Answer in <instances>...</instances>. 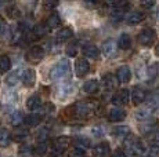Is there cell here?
I'll return each instance as SVG.
<instances>
[{
	"instance_id": "cell-1",
	"label": "cell",
	"mask_w": 159,
	"mask_h": 157,
	"mask_svg": "<svg viewBox=\"0 0 159 157\" xmlns=\"http://www.w3.org/2000/svg\"><path fill=\"white\" fill-rule=\"evenodd\" d=\"M97 108V104L91 101H79L71 108L72 116L76 119H89L94 114Z\"/></svg>"
},
{
	"instance_id": "cell-2",
	"label": "cell",
	"mask_w": 159,
	"mask_h": 157,
	"mask_svg": "<svg viewBox=\"0 0 159 157\" xmlns=\"http://www.w3.org/2000/svg\"><path fill=\"white\" fill-rule=\"evenodd\" d=\"M72 70H71V63L66 59H62L58 63L51 68L50 70V78L54 81H58V80H64V78H68L71 76Z\"/></svg>"
},
{
	"instance_id": "cell-3",
	"label": "cell",
	"mask_w": 159,
	"mask_h": 157,
	"mask_svg": "<svg viewBox=\"0 0 159 157\" xmlns=\"http://www.w3.org/2000/svg\"><path fill=\"white\" fill-rule=\"evenodd\" d=\"M126 139H125V147L127 149V152L130 153L131 156H141L144 153V145L143 142L139 139L134 135H126Z\"/></svg>"
},
{
	"instance_id": "cell-4",
	"label": "cell",
	"mask_w": 159,
	"mask_h": 157,
	"mask_svg": "<svg viewBox=\"0 0 159 157\" xmlns=\"http://www.w3.org/2000/svg\"><path fill=\"white\" fill-rule=\"evenodd\" d=\"M137 40H139V43L141 44V46H151V44H154V41L157 40V32L151 28H147L139 33Z\"/></svg>"
},
{
	"instance_id": "cell-5",
	"label": "cell",
	"mask_w": 159,
	"mask_h": 157,
	"mask_svg": "<svg viewBox=\"0 0 159 157\" xmlns=\"http://www.w3.org/2000/svg\"><path fill=\"white\" fill-rule=\"evenodd\" d=\"M25 58H26V61L30 62V63H39L42 59L44 58V50H43V47H40V46L30 47L29 50H28V53H26Z\"/></svg>"
},
{
	"instance_id": "cell-6",
	"label": "cell",
	"mask_w": 159,
	"mask_h": 157,
	"mask_svg": "<svg viewBox=\"0 0 159 157\" xmlns=\"http://www.w3.org/2000/svg\"><path fill=\"white\" fill-rule=\"evenodd\" d=\"M69 145H71V138L62 135V137H58L53 141V150L54 153H61L62 155V152H65L68 149Z\"/></svg>"
},
{
	"instance_id": "cell-7",
	"label": "cell",
	"mask_w": 159,
	"mask_h": 157,
	"mask_svg": "<svg viewBox=\"0 0 159 157\" xmlns=\"http://www.w3.org/2000/svg\"><path fill=\"white\" fill-rule=\"evenodd\" d=\"M125 119H126V110L122 109L120 106H115L108 112V120L112 123L123 121Z\"/></svg>"
},
{
	"instance_id": "cell-8",
	"label": "cell",
	"mask_w": 159,
	"mask_h": 157,
	"mask_svg": "<svg viewBox=\"0 0 159 157\" xmlns=\"http://www.w3.org/2000/svg\"><path fill=\"white\" fill-rule=\"evenodd\" d=\"M90 72V65L84 58H79L76 59L75 63V73L78 77H84L86 74Z\"/></svg>"
},
{
	"instance_id": "cell-9",
	"label": "cell",
	"mask_w": 159,
	"mask_h": 157,
	"mask_svg": "<svg viewBox=\"0 0 159 157\" xmlns=\"http://www.w3.org/2000/svg\"><path fill=\"white\" fill-rule=\"evenodd\" d=\"M102 54L107 57V58H112V57L116 54V50H118V44L114 39H108L107 41L102 43Z\"/></svg>"
},
{
	"instance_id": "cell-10",
	"label": "cell",
	"mask_w": 159,
	"mask_h": 157,
	"mask_svg": "<svg viewBox=\"0 0 159 157\" xmlns=\"http://www.w3.org/2000/svg\"><path fill=\"white\" fill-rule=\"evenodd\" d=\"M131 101L136 106L141 105L143 102L147 101V91L144 88H140V87H134L133 91H131Z\"/></svg>"
},
{
	"instance_id": "cell-11",
	"label": "cell",
	"mask_w": 159,
	"mask_h": 157,
	"mask_svg": "<svg viewBox=\"0 0 159 157\" xmlns=\"http://www.w3.org/2000/svg\"><path fill=\"white\" fill-rule=\"evenodd\" d=\"M21 80H22L25 87H33L36 83V73L33 69H25L21 74Z\"/></svg>"
},
{
	"instance_id": "cell-12",
	"label": "cell",
	"mask_w": 159,
	"mask_h": 157,
	"mask_svg": "<svg viewBox=\"0 0 159 157\" xmlns=\"http://www.w3.org/2000/svg\"><path fill=\"white\" fill-rule=\"evenodd\" d=\"M116 78H118L119 83H129L131 78V72L129 66L126 65L119 66L118 70H116Z\"/></svg>"
},
{
	"instance_id": "cell-13",
	"label": "cell",
	"mask_w": 159,
	"mask_h": 157,
	"mask_svg": "<svg viewBox=\"0 0 159 157\" xmlns=\"http://www.w3.org/2000/svg\"><path fill=\"white\" fill-rule=\"evenodd\" d=\"M129 94L130 92L125 88L119 90V91L112 96V102H114V105H118V106H123V105H126L127 102H129Z\"/></svg>"
},
{
	"instance_id": "cell-14",
	"label": "cell",
	"mask_w": 159,
	"mask_h": 157,
	"mask_svg": "<svg viewBox=\"0 0 159 157\" xmlns=\"http://www.w3.org/2000/svg\"><path fill=\"white\" fill-rule=\"evenodd\" d=\"M125 19L129 25H136V23H140L141 21L145 19V14L141 11H130L125 15Z\"/></svg>"
},
{
	"instance_id": "cell-15",
	"label": "cell",
	"mask_w": 159,
	"mask_h": 157,
	"mask_svg": "<svg viewBox=\"0 0 159 157\" xmlns=\"http://www.w3.org/2000/svg\"><path fill=\"white\" fill-rule=\"evenodd\" d=\"M73 90H75V86L71 83V81H68V83H62L60 87H58L57 90V94H58V98H66V96H69L73 92Z\"/></svg>"
},
{
	"instance_id": "cell-16",
	"label": "cell",
	"mask_w": 159,
	"mask_h": 157,
	"mask_svg": "<svg viewBox=\"0 0 159 157\" xmlns=\"http://www.w3.org/2000/svg\"><path fill=\"white\" fill-rule=\"evenodd\" d=\"M111 153V149H109V145L107 142H101V143L96 145L93 149V155L96 157H107Z\"/></svg>"
},
{
	"instance_id": "cell-17",
	"label": "cell",
	"mask_w": 159,
	"mask_h": 157,
	"mask_svg": "<svg viewBox=\"0 0 159 157\" xmlns=\"http://www.w3.org/2000/svg\"><path fill=\"white\" fill-rule=\"evenodd\" d=\"M42 120H43V116H42V114L32 113V114H29V116H26L25 119H24V121H25V124L29 125V127H38L42 123Z\"/></svg>"
},
{
	"instance_id": "cell-18",
	"label": "cell",
	"mask_w": 159,
	"mask_h": 157,
	"mask_svg": "<svg viewBox=\"0 0 159 157\" xmlns=\"http://www.w3.org/2000/svg\"><path fill=\"white\" fill-rule=\"evenodd\" d=\"M83 54L90 59H97L100 55V50L94 44H87L83 47Z\"/></svg>"
},
{
	"instance_id": "cell-19",
	"label": "cell",
	"mask_w": 159,
	"mask_h": 157,
	"mask_svg": "<svg viewBox=\"0 0 159 157\" xmlns=\"http://www.w3.org/2000/svg\"><path fill=\"white\" fill-rule=\"evenodd\" d=\"M26 108H28L29 110H38L42 108V99L39 95H32L28 98V101H26Z\"/></svg>"
},
{
	"instance_id": "cell-20",
	"label": "cell",
	"mask_w": 159,
	"mask_h": 157,
	"mask_svg": "<svg viewBox=\"0 0 159 157\" xmlns=\"http://www.w3.org/2000/svg\"><path fill=\"white\" fill-rule=\"evenodd\" d=\"M104 81V87H105L107 90H114L118 87V78H116V76H114V74H105L102 78Z\"/></svg>"
},
{
	"instance_id": "cell-21",
	"label": "cell",
	"mask_w": 159,
	"mask_h": 157,
	"mask_svg": "<svg viewBox=\"0 0 159 157\" xmlns=\"http://www.w3.org/2000/svg\"><path fill=\"white\" fill-rule=\"evenodd\" d=\"M72 36H73V32L71 31L69 28H61L60 31H58L57 33V41H66V40H69V39H72Z\"/></svg>"
},
{
	"instance_id": "cell-22",
	"label": "cell",
	"mask_w": 159,
	"mask_h": 157,
	"mask_svg": "<svg viewBox=\"0 0 159 157\" xmlns=\"http://www.w3.org/2000/svg\"><path fill=\"white\" fill-rule=\"evenodd\" d=\"M98 87H100L98 81L94 80V78H91V80H89L83 84V91L86 92V94H94V92L98 90Z\"/></svg>"
},
{
	"instance_id": "cell-23",
	"label": "cell",
	"mask_w": 159,
	"mask_h": 157,
	"mask_svg": "<svg viewBox=\"0 0 159 157\" xmlns=\"http://www.w3.org/2000/svg\"><path fill=\"white\" fill-rule=\"evenodd\" d=\"M46 25H47L48 29H56L58 26L61 25V18L58 15L57 13H53L50 17L47 18V21H46Z\"/></svg>"
},
{
	"instance_id": "cell-24",
	"label": "cell",
	"mask_w": 159,
	"mask_h": 157,
	"mask_svg": "<svg viewBox=\"0 0 159 157\" xmlns=\"http://www.w3.org/2000/svg\"><path fill=\"white\" fill-rule=\"evenodd\" d=\"M131 46V39L127 33H122L120 37L118 40V47L120 50H129V47Z\"/></svg>"
},
{
	"instance_id": "cell-25",
	"label": "cell",
	"mask_w": 159,
	"mask_h": 157,
	"mask_svg": "<svg viewBox=\"0 0 159 157\" xmlns=\"http://www.w3.org/2000/svg\"><path fill=\"white\" fill-rule=\"evenodd\" d=\"M11 69V61L7 55H0V73H7Z\"/></svg>"
},
{
	"instance_id": "cell-26",
	"label": "cell",
	"mask_w": 159,
	"mask_h": 157,
	"mask_svg": "<svg viewBox=\"0 0 159 157\" xmlns=\"http://www.w3.org/2000/svg\"><path fill=\"white\" fill-rule=\"evenodd\" d=\"M50 31V29L47 28V25H46V22L43 23H38V25L33 28V36L35 37H42V36L47 35V32Z\"/></svg>"
},
{
	"instance_id": "cell-27",
	"label": "cell",
	"mask_w": 159,
	"mask_h": 157,
	"mask_svg": "<svg viewBox=\"0 0 159 157\" xmlns=\"http://www.w3.org/2000/svg\"><path fill=\"white\" fill-rule=\"evenodd\" d=\"M75 145L78 149H82V150H86L90 147V139L89 138H84V137H79L75 139Z\"/></svg>"
},
{
	"instance_id": "cell-28",
	"label": "cell",
	"mask_w": 159,
	"mask_h": 157,
	"mask_svg": "<svg viewBox=\"0 0 159 157\" xmlns=\"http://www.w3.org/2000/svg\"><path fill=\"white\" fill-rule=\"evenodd\" d=\"M130 134V129L127 128L126 125H122V127H116V128L112 131V135L114 137H118V138H125L126 135Z\"/></svg>"
},
{
	"instance_id": "cell-29",
	"label": "cell",
	"mask_w": 159,
	"mask_h": 157,
	"mask_svg": "<svg viewBox=\"0 0 159 157\" xmlns=\"http://www.w3.org/2000/svg\"><path fill=\"white\" fill-rule=\"evenodd\" d=\"M11 141V135L10 132L7 131V129H2L0 131V146H8V143H10Z\"/></svg>"
},
{
	"instance_id": "cell-30",
	"label": "cell",
	"mask_w": 159,
	"mask_h": 157,
	"mask_svg": "<svg viewBox=\"0 0 159 157\" xmlns=\"http://www.w3.org/2000/svg\"><path fill=\"white\" fill-rule=\"evenodd\" d=\"M152 109H149L148 106H144L143 109H140V112H137L136 113V117L139 120H147V119H149V116L152 114Z\"/></svg>"
},
{
	"instance_id": "cell-31",
	"label": "cell",
	"mask_w": 159,
	"mask_h": 157,
	"mask_svg": "<svg viewBox=\"0 0 159 157\" xmlns=\"http://www.w3.org/2000/svg\"><path fill=\"white\" fill-rule=\"evenodd\" d=\"M147 106H148L149 109H152V110H155L157 108H159V94L158 92L151 95V98L147 101Z\"/></svg>"
},
{
	"instance_id": "cell-32",
	"label": "cell",
	"mask_w": 159,
	"mask_h": 157,
	"mask_svg": "<svg viewBox=\"0 0 159 157\" xmlns=\"http://www.w3.org/2000/svg\"><path fill=\"white\" fill-rule=\"evenodd\" d=\"M24 121V116H22V113H21V112H15V113H13L10 116V123L13 125H20L21 123Z\"/></svg>"
},
{
	"instance_id": "cell-33",
	"label": "cell",
	"mask_w": 159,
	"mask_h": 157,
	"mask_svg": "<svg viewBox=\"0 0 159 157\" xmlns=\"http://www.w3.org/2000/svg\"><path fill=\"white\" fill-rule=\"evenodd\" d=\"M18 78H20V72L18 70H15V72H13L11 74H8L7 76V84L8 86H14V84H17L18 83Z\"/></svg>"
},
{
	"instance_id": "cell-34",
	"label": "cell",
	"mask_w": 159,
	"mask_h": 157,
	"mask_svg": "<svg viewBox=\"0 0 159 157\" xmlns=\"http://www.w3.org/2000/svg\"><path fill=\"white\" fill-rule=\"evenodd\" d=\"M144 157H159V147L158 146H151L147 152L143 153Z\"/></svg>"
},
{
	"instance_id": "cell-35",
	"label": "cell",
	"mask_w": 159,
	"mask_h": 157,
	"mask_svg": "<svg viewBox=\"0 0 159 157\" xmlns=\"http://www.w3.org/2000/svg\"><path fill=\"white\" fill-rule=\"evenodd\" d=\"M66 54H68L69 57H75L76 54H78V44H76L75 41H72V43H69L68 46H66Z\"/></svg>"
},
{
	"instance_id": "cell-36",
	"label": "cell",
	"mask_w": 159,
	"mask_h": 157,
	"mask_svg": "<svg viewBox=\"0 0 159 157\" xmlns=\"http://www.w3.org/2000/svg\"><path fill=\"white\" fill-rule=\"evenodd\" d=\"M46 152H47V143L42 141L40 143H39L38 146H36V149H35V153H36V155H39V156H43Z\"/></svg>"
},
{
	"instance_id": "cell-37",
	"label": "cell",
	"mask_w": 159,
	"mask_h": 157,
	"mask_svg": "<svg viewBox=\"0 0 159 157\" xmlns=\"http://www.w3.org/2000/svg\"><path fill=\"white\" fill-rule=\"evenodd\" d=\"M58 2H60V0H43V6H44V8H47V10H51V8L57 7Z\"/></svg>"
},
{
	"instance_id": "cell-38",
	"label": "cell",
	"mask_w": 159,
	"mask_h": 157,
	"mask_svg": "<svg viewBox=\"0 0 159 157\" xmlns=\"http://www.w3.org/2000/svg\"><path fill=\"white\" fill-rule=\"evenodd\" d=\"M7 14L10 18H18L20 17V10H18L17 7H14V6H11V7L7 10Z\"/></svg>"
},
{
	"instance_id": "cell-39",
	"label": "cell",
	"mask_w": 159,
	"mask_h": 157,
	"mask_svg": "<svg viewBox=\"0 0 159 157\" xmlns=\"http://www.w3.org/2000/svg\"><path fill=\"white\" fill-rule=\"evenodd\" d=\"M13 138L15 141H24L26 138V132L25 131H21V129H18V131H15L13 134Z\"/></svg>"
},
{
	"instance_id": "cell-40",
	"label": "cell",
	"mask_w": 159,
	"mask_h": 157,
	"mask_svg": "<svg viewBox=\"0 0 159 157\" xmlns=\"http://www.w3.org/2000/svg\"><path fill=\"white\" fill-rule=\"evenodd\" d=\"M69 157H84V150L82 149H73L71 153H69Z\"/></svg>"
},
{
	"instance_id": "cell-41",
	"label": "cell",
	"mask_w": 159,
	"mask_h": 157,
	"mask_svg": "<svg viewBox=\"0 0 159 157\" xmlns=\"http://www.w3.org/2000/svg\"><path fill=\"white\" fill-rule=\"evenodd\" d=\"M140 3H141V6L145 8H151L155 6V0H140Z\"/></svg>"
},
{
	"instance_id": "cell-42",
	"label": "cell",
	"mask_w": 159,
	"mask_h": 157,
	"mask_svg": "<svg viewBox=\"0 0 159 157\" xmlns=\"http://www.w3.org/2000/svg\"><path fill=\"white\" fill-rule=\"evenodd\" d=\"M98 2L100 0H83L84 6H86L87 8H94L97 4H98Z\"/></svg>"
},
{
	"instance_id": "cell-43",
	"label": "cell",
	"mask_w": 159,
	"mask_h": 157,
	"mask_svg": "<svg viewBox=\"0 0 159 157\" xmlns=\"http://www.w3.org/2000/svg\"><path fill=\"white\" fill-rule=\"evenodd\" d=\"M111 157H127V156L125 155V152H122V150H115L111 155Z\"/></svg>"
},
{
	"instance_id": "cell-44",
	"label": "cell",
	"mask_w": 159,
	"mask_h": 157,
	"mask_svg": "<svg viewBox=\"0 0 159 157\" xmlns=\"http://www.w3.org/2000/svg\"><path fill=\"white\" fill-rule=\"evenodd\" d=\"M10 3H11V0H0V10L6 8L7 6H10Z\"/></svg>"
},
{
	"instance_id": "cell-45",
	"label": "cell",
	"mask_w": 159,
	"mask_h": 157,
	"mask_svg": "<svg viewBox=\"0 0 159 157\" xmlns=\"http://www.w3.org/2000/svg\"><path fill=\"white\" fill-rule=\"evenodd\" d=\"M154 141L159 143V127H158L157 129H155V132H154Z\"/></svg>"
},
{
	"instance_id": "cell-46",
	"label": "cell",
	"mask_w": 159,
	"mask_h": 157,
	"mask_svg": "<svg viewBox=\"0 0 159 157\" xmlns=\"http://www.w3.org/2000/svg\"><path fill=\"white\" fill-rule=\"evenodd\" d=\"M155 53H157V55L159 57V43H158V46L155 47Z\"/></svg>"
},
{
	"instance_id": "cell-47",
	"label": "cell",
	"mask_w": 159,
	"mask_h": 157,
	"mask_svg": "<svg viewBox=\"0 0 159 157\" xmlns=\"http://www.w3.org/2000/svg\"><path fill=\"white\" fill-rule=\"evenodd\" d=\"M157 17H158V22H159V7H158V10H157Z\"/></svg>"
}]
</instances>
